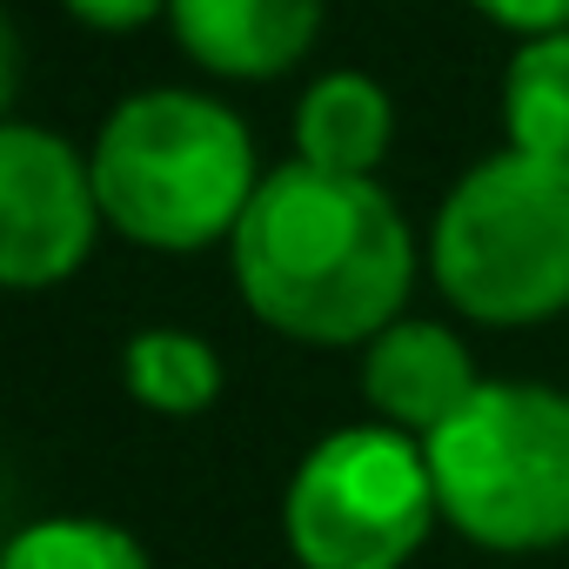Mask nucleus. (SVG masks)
Listing matches in <instances>:
<instances>
[{"mask_svg": "<svg viewBox=\"0 0 569 569\" xmlns=\"http://www.w3.org/2000/svg\"><path fill=\"white\" fill-rule=\"evenodd\" d=\"M234 274L261 322L302 342H376L416 274L409 221L369 174L281 161L234 221Z\"/></svg>", "mask_w": 569, "mask_h": 569, "instance_id": "nucleus-1", "label": "nucleus"}, {"mask_svg": "<svg viewBox=\"0 0 569 569\" xmlns=\"http://www.w3.org/2000/svg\"><path fill=\"white\" fill-rule=\"evenodd\" d=\"M94 194L114 228L154 248H201L254 194V148L234 108L188 88L128 94L94 141Z\"/></svg>", "mask_w": 569, "mask_h": 569, "instance_id": "nucleus-2", "label": "nucleus"}, {"mask_svg": "<svg viewBox=\"0 0 569 569\" xmlns=\"http://www.w3.org/2000/svg\"><path fill=\"white\" fill-rule=\"evenodd\" d=\"M442 516L502 556L569 542V396L542 382H482L429 442Z\"/></svg>", "mask_w": 569, "mask_h": 569, "instance_id": "nucleus-3", "label": "nucleus"}, {"mask_svg": "<svg viewBox=\"0 0 569 569\" xmlns=\"http://www.w3.org/2000/svg\"><path fill=\"white\" fill-rule=\"evenodd\" d=\"M436 274L462 316L536 322L569 302V161L502 148L436 214Z\"/></svg>", "mask_w": 569, "mask_h": 569, "instance_id": "nucleus-4", "label": "nucleus"}, {"mask_svg": "<svg viewBox=\"0 0 569 569\" xmlns=\"http://www.w3.org/2000/svg\"><path fill=\"white\" fill-rule=\"evenodd\" d=\"M429 449L402 429H336L322 436L281 502V529L302 569H402L436 522Z\"/></svg>", "mask_w": 569, "mask_h": 569, "instance_id": "nucleus-5", "label": "nucleus"}, {"mask_svg": "<svg viewBox=\"0 0 569 569\" xmlns=\"http://www.w3.org/2000/svg\"><path fill=\"white\" fill-rule=\"evenodd\" d=\"M94 168L34 121L0 128V274L14 289L61 281L94 241Z\"/></svg>", "mask_w": 569, "mask_h": 569, "instance_id": "nucleus-6", "label": "nucleus"}, {"mask_svg": "<svg viewBox=\"0 0 569 569\" xmlns=\"http://www.w3.org/2000/svg\"><path fill=\"white\" fill-rule=\"evenodd\" d=\"M476 362L442 322H389L362 356V396L402 436H436L476 396Z\"/></svg>", "mask_w": 569, "mask_h": 569, "instance_id": "nucleus-7", "label": "nucleus"}, {"mask_svg": "<svg viewBox=\"0 0 569 569\" xmlns=\"http://www.w3.org/2000/svg\"><path fill=\"white\" fill-rule=\"evenodd\" d=\"M168 8L181 41L228 74L289 68L322 21V0H168Z\"/></svg>", "mask_w": 569, "mask_h": 569, "instance_id": "nucleus-8", "label": "nucleus"}, {"mask_svg": "<svg viewBox=\"0 0 569 569\" xmlns=\"http://www.w3.org/2000/svg\"><path fill=\"white\" fill-rule=\"evenodd\" d=\"M296 141H302V161L316 168H336V174H362L369 161H382L389 148V94L356 74V68H336L322 74L302 108H296Z\"/></svg>", "mask_w": 569, "mask_h": 569, "instance_id": "nucleus-9", "label": "nucleus"}, {"mask_svg": "<svg viewBox=\"0 0 569 569\" xmlns=\"http://www.w3.org/2000/svg\"><path fill=\"white\" fill-rule=\"evenodd\" d=\"M502 121L522 154L569 161V34H536L502 74Z\"/></svg>", "mask_w": 569, "mask_h": 569, "instance_id": "nucleus-10", "label": "nucleus"}, {"mask_svg": "<svg viewBox=\"0 0 569 569\" xmlns=\"http://www.w3.org/2000/svg\"><path fill=\"white\" fill-rule=\"evenodd\" d=\"M128 389L161 416H201L221 396V356L194 329H141L128 342Z\"/></svg>", "mask_w": 569, "mask_h": 569, "instance_id": "nucleus-11", "label": "nucleus"}, {"mask_svg": "<svg viewBox=\"0 0 569 569\" xmlns=\"http://www.w3.org/2000/svg\"><path fill=\"white\" fill-rule=\"evenodd\" d=\"M0 569H154L148 549L114 529V522H94V516H48V522H28L14 542H8V562Z\"/></svg>", "mask_w": 569, "mask_h": 569, "instance_id": "nucleus-12", "label": "nucleus"}, {"mask_svg": "<svg viewBox=\"0 0 569 569\" xmlns=\"http://www.w3.org/2000/svg\"><path fill=\"white\" fill-rule=\"evenodd\" d=\"M482 8L509 28H529V34H556L569 21V0H482Z\"/></svg>", "mask_w": 569, "mask_h": 569, "instance_id": "nucleus-13", "label": "nucleus"}, {"mask_svg": "<svg viewBox=\"0 0 569 569\" xmlns=\"http://www.w3.org/2000/svg\"><path fill=\"white\" fill-rule=\"evenodd\" d=\"M74 14H88V21H101V28H134V21H148L161 0H68Z\"/></svg>", "mask_w": 569, "mask_h": 569, "instance_id": "nucleus-14", "label": "nucleus"}]
</instances>
